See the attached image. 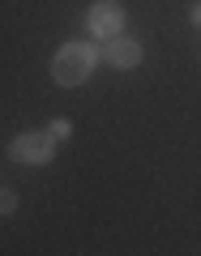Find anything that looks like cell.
<instances>
[{
	"label": "cell",
	"instance_id": "cell-6",
	"mask_svg": "<svg viewBox=\"0 0 201 256\" xmlns=\"http://www.w3.org/2000/svg\"><path fill=\"white\" fill-rule=\"evenodd\" d=\"M13 210H18V196L0 188V218H5V214H13Z\"/></svg>",
	"mask_w": 201,
	"mask_h": 256
},
{
	"label": "cell",
	"instance_id": "cell-2",
	"mask_svg": "<svg viewBox=\"0 0 201 256\" xmlns=\"http://www.w3.org/2000/svg\"><path fill=\"white\" fill-rule=\"evenodd\" d=\"M9 154H13V162L43 166V162H52V154H56V137L52 132H22V137H13Z\"/></svg>",
	"mask_w": 201,
	"mask_h": 256
},
{
	"label": "cell",
	"instance_id": "cell-4",
	"mask_svg": "<svg viewBox=\"0 0 201 256\" xmlns=\"http://www.w3.org/2000/svg\"><path fill=\"white\" fill-rule=\"evenodd\" d=\"M103 56H107V64H116V68H137L141 64V43H133V38H124V34H111L107 47H103Z\"/></svg>",
	"mask_w": 201,
	"mask_h": 256
},
{
	"label": "cell",
	"instance_id": "cell-3",
	"mask_svg": "<svg viewBox=\"0 0 201 256\" xmlns=\"http://www.w3.org/2000/svg\"><path fill=\"white\" fill-rule=\"evenodd\" d=\"M86 26H90L94 38H111V34H120V26H124V9H120L116 0H94L90 13H86Z\"/></svg>",
	"mask_w": 201,
	"mask_h": 256
},
{
	"label": "cell",
	"instance_id": "cell-5",
	"mask_svg": "<svg viewBox=\"0 0 201 256\" xmlns=\"http://www.w3.org/2000/svg\"><path fill=\"white\" fill-rule=\"evenodd\" d=\"M47 132H52L56 141H69V132H73V124H69V120H52V124H47Z\"/></svg>",
	"mask_w": 201,
	"mask_h": 256
},
{
	"label": "cell",
	"instance_id": "cell-1",
	"mask_svg": "<svg viewBox=\"0 0 201 256\" xmlns=\"http://www.w3.org/2000/svg\"><path fill=\"white\" fill-rule=\"evenodd\" d=\"M94 68V47L90 43H64L52 60V77L60 86H82Z\"/></svg>",
	"mask_w": 201,
	"mask_h": 256
},
{
	"label": "cell",
	"instance_id": "cell-7",
	"mask_svg": "<svg viewBox=\"0 0 201 256\" xmlns=\"http://www.w3.org/2000/svg\"><path fill=\"white\" fill-rule=\"evenodd\" d=\"M192 26L201 30V0H197V4H192Z\"/></svg>",
	"mask_w": 201,
	"mask_h": 256
}]
</instances>
